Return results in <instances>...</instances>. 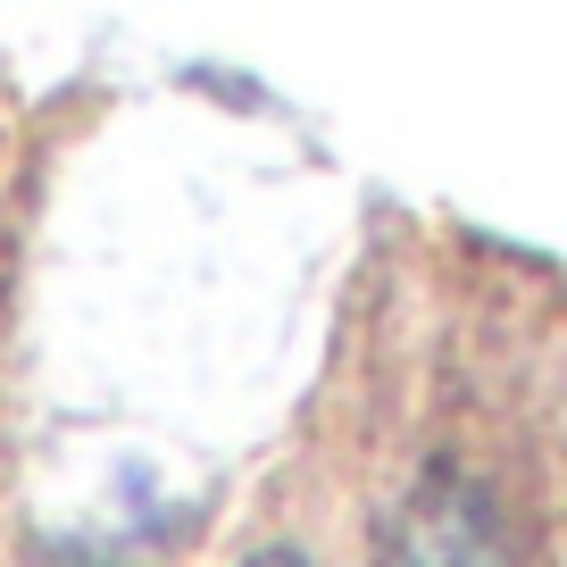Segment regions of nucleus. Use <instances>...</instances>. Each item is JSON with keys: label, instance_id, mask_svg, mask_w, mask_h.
<instances>
[{"label": "nucleus", "instance_id": "nucleus-1", "mask_svg": "<svg viewBox=\"0 0 567 567\" xmlns=\"http://www.w3.org/2000/svg\"><path fill=\"white\" fill-rule=\"evenodd\" d=\"M243 567H309L301 550H259V559H243Z\"/></svg>", "mask_w": 567, "mask_h": 567}]
</instances>
